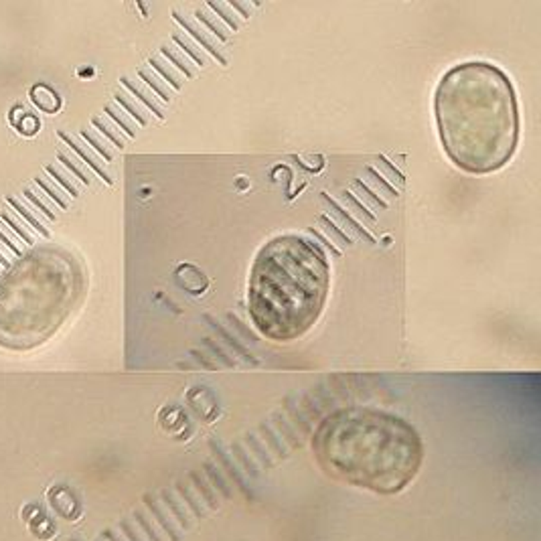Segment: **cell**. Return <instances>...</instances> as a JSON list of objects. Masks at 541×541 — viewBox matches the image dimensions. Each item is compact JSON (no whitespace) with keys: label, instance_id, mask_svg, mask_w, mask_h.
<instances>
[{"label":"cell","instance_id":"13","mask_svg":"<svg viewBox=\"0 0 541 541\" xmlns=\"http://www.w3.org/2000/svg\"><path fill=\"white\" fill-rule=\"evenodd\" d=\"M138 76L144 79V81H146V83H148V85L155 90L158 96L162 97V101H164V104H169V101H171V94H169V92H167V90L160 85V83H158V79H156L155 76H150L146 69H138Z\"/></svg>","mask_w":541,"mask_h":541},{"label":"cell","instance_id":"20","mask_svg":"<svg viewBox=\"0 0 541 541\" xmlns=\"http://www.w3.org/2000/svg\"><path fill=\"white\" fill-rule=\"evenodd\" d=\"M173 41H174V43H176V45H181V47H183V49H185V51H187V53H189V55L193 57V61H195V63H197V65H203V63H205V59H203V55H201V53H197V51H195L193 47H191V45H189L187 41L181 39L178 35H174Z\"/></svg>","mask_w":541,"mask_h":541},{"label":"cell","instance_id":"14","mask_svg":"<svg viewBox=\"0 0 541 541\" xmlns=\"http://www.w3.org/2000/svg\"><path fill=\"white\" fill-rule=\"evenodd\" d=\"M150 65H153L156 71H158V73L162 76V79H164V81H169V83L173 85L174 90H181V79L176 78L173 71H169V69H167V67L162 65V61H160V59L150 57Z\"/></svg>","mask_w":541,"mask_h":541},{"label":"cell","instance_id":"7","mask_svg":"<svg viewBox=\"0 0 541 541\" xmlns=\"http://www.w3.org/2000/svg\"><path fill=\"white\" fill-rule=\"evenodd\" d=\"M2 221H6L8 225H13L15 227V232L19 233V239H22L24 244H29V246H33L35 244V235L33 233H29V223H22L19 219H13L8 213H2Z\"/></svg>","mask_w":541,"mask_h":541},{"label":"cell","instance_id":"15","mask_svg":"<svg viewBox=\"0 0 541 541\" xmlns=\"http://www.w3.org/2000/svg\"><path fill=\"white\" fill-rule=\"evenodd\" d=\"M81 136H83V138H85V140H87V142H90V144H92V146H94L97 153L104 156L106 160H112V153L108 150V144H106V142H101V140H99L97 136L92 134L90 130H81Z\"/></svg>","mask_w":541,"mask_h":541},{"label":"cell","instance_id":"19","mask_svg":"<svg viewBox=\"0 0 541 541\" xmlns=\"http://www.w3.org/2000/svg\"><path fill=\"white\" fill-rule=\"evenodd\" d=\"M24 197H27V199H31V201H33V203H35V205L39 207L41 211L45 213V217H49V221H55V217H57V215L51 211V209H49V207H47V205H45V203H43L39 197L33 193L31 189H24Z\"/></svg>","mask_w":541,"mask_h":541},{"label":"cell","instance_id":"8","mask_svg":"<svg viewBox=\"0 0 541 541\" xmlns=\"http://www.w3.org/2000/svg\"><path fill=\"white\" fill-rule=\"evenodd\" d=\"M8 203H10V205H13V207H15V209H17V211H19L27 221H29V225H33V230H37V232H39L41 235H45V237L49 235V232H47V230H45V227L39 223V219H35V217H33V213L29 211L20 201H17L15 197H8Z\"/></svg>","mask_w":541,"mask_h":541},{"label":"cell","instance_id":"17","mask_svg":"<svg viewBox=\"0 0 541 541\" xmlns=\"http://www.w3.org/2000/svg\"><path fill=\"white\" fill-rule=\"evenodd\" d=\"M57 158H59V160H61V162H63V164H65V167H67V169H69V171H71V173L78 176V178H79V181H81V183H83V185H90V183H92L90 174L83 173V171L79 169L78 164H76V162H73V160L69 158V156H65V155H63V153H59Z\"/></svg>","mask_w":541,"mask_h":541},{"label":"cell","instance_id":"12","mask_svg":"<svg viewBox=\"0 0 541 541\" xmlns=\"http://www.w3.org/2000/svg\"><path fill=\"white\" fill-rule=\"evenodd\" d=\"M162 55H164L167 59H171L174 65H176V67H178V69H181V71H183V73H185L189 79L197 76V73H195V69H191V65H189L187 61H183V59L178 57L169 45H162Z\"/></svg>","mask_w":541,"mask_h":541},{"label":"cell","instance_id":"9","mask_svg":"<svg viewBox=\"0 0 541 541\" xmlns=\"http://www.w3.org/2000/svg\"><path fill=\"white\" fill-rule=\"evenodd\" d=\"M106 114L112 118V120L116 122L118 126H120V128H122V130H124L126 134L130 136V138H134V136H136V128H134V126H132V122H130V120H126V118H124V114H122V112L118 110L116 106H106Z\"/></svg>","mask_w":541,"mask_h":541},{"label":"cell","instance_id":"1","mask_svg":"<svg viewBox=\"0 0 541 541\" xmlns=\"http://www.w3.org/2000/svg\"><path fill=\"white\" fill-rule=\"evenodd\" d=\"M434 116L444 153L466 173H495L517 150V94L495 63L464 61L450 67L434 94Z\"/></svg>","mask_w":541,"mask_h":541},{"label":"cell","instance_id":"24","mask_svg":"<svg viewBox=\"0 0 541 541\" xmlns=\"http://www.w3.org/2000/svg\"><path fill=\"white\" fill-rule=\"evenodd\" d=\"M8 264H10V258H8V253H4V251L0 250V266H2V268H6Z\"/></svg>","mask_w":541,"mask_h":541},{"label":"cell","instance_id":"6","mask_svg":"<svg viewBox=\"0 0 541 541\" xmlns=\"http://www.w3.org/2000/svg\"><path fill=\"white\" fill-rule=\"evenodd\" d=\"M122 83H124V85H126V87H128V90H130V92H132V94H134V96L138 97V99H140V101H142V104H144V106H146V108H148V110H150V112H153L156 118H160V120L164 118V112L158 108V104L155 101V97L148 96L144 90H140L134 81H130L128 78H122Z\"/></svg>","mask_w":541,"mask_h":541},{"label":"cell","instance_id":"4","mask_svg":"<svg viewBox=\"0 0 541 541\" xmlns=\"http://www.w3.org/2000/svg\"><path fill=\"white\" fill-rule=\"evenodd\" d=\"M174 17H176V20H178V22H181V24H183V27H185V29H187V31H189V33L193 35V39L197 41V43H201V45H203V47H205V49H207V51H209L213 57L217 59V61H219L221 65H225V63H227V59H225V57H223V55H221V53H219V49H217V47L213 45L211 41L205 37V33H203V31H199V29L195 27L191 20H187V19H185V17H181V15L176 13V10H174Z\"/></svg>","mask_w":541,"mask_h":541},{"label":"cell","instance_id":"11","mask_svg":"<svg viewBox=\"0 0 541 541\" xmlns=\"http://www.w3.org/2000/svg\"><path fill=\"white\" fill-rule=\"evenodd\" d=\"M35 181H37V187H39L41 191H45V193H47V195H51V197H53V199L57 201V205H59V207H61V209H67L69 201L65 199V193H63V191H59V189H55L53 185H49L47 181H43L41 176H37Z\"/></svg>","mask_w":541,"mask_h":541},{"label":"cell","instance_id":"2","mask_svg":"<svg viewBox=\"0 0 541 541\" xmlns=\"http://www.w3.org/2000/svg\"><path fill=\"white\" fill-rule=\"evenodd\" d=\"M316 464L337 481L377 495H395L424 461V442L407 420L367 406L339 407L312 434Z\"/></svg>","mask_w":541,"mask_h":541},{"label":"cell","instance_id":"16","mask_svg":"<svg viewBox=\"0 0 541 541\" xmlns=\"http://www.w3.org/2000/svg\"><path fill=\"white\" fill-rule=\"evenodd\" d=\"M116 99H118V104H120V106H124V108H126V110H128V112H130V114H132V116L138 120V124H140V126H146V122H148V120H146V116H144V114H142V112L136 108L134 104H130V101H128V97L124 96L122 92H116Z\"/></svg>","mask_w":541,"mask_h":541},{"label":"cell","instance_id":"23","mask_svg":"<svg viewBox=\"0 0 541 541\" xmlns=\"http://www.w3.org/2000/svg\"><path fill=\"white\" fill-rule=\"evenodd\" d=\"M0 241H2L4 246H8V250L13 251L15 255H20V253H22V251H20L19 248H17V246H15V244H13V241H10V239H8V237H6L2 232H0Z\"/></svg>","mask_w":541,"mask_h":541},{"label":"cell","instance_id":"5","mask_svg":"<svg viewBox=\"0 0 541 541\" xmlns=\"http://www.w3.org/2000/svg\"><path fill=\"white\" fill-rule=\"evenodd\" d=\"M59 138H63V140H65V142H67V144H69V146H71V148H73V150H76V153H78V155L81 156V158H83V160H85V162H87V164H90V167H92V169H94V171H96L99 176H101V178H104V181H106V183H108V185H112V183H114V181H112V176H110V174L101 169V164L97 162L96 158L90 155L87 150H83V146H81V144H78V142H76L71 136H67L65 132H59Z\"/></svg>","mask_w":541,"mask_h":541},{"label":"cell","instance_id":"10","mask_svg":"<svg viewBox=\"0 0 541 541\" xmlns=\"http://www.w3.org/2000/svg\"><path fill=\"white\" fill-rule=\"evenodd\" d=\"M45 171H47V173H49V174H53V176L57 178L59 183H61V185L65 187V191L71 195V197H78V187H76V185L71 183V174H67V173L63 174V173H61V171H59L57 167H55V164H47V167H45Z\"/></svg>","mask_w":541,"mask_h":541},{"label":"cell","instance_id":"21","mask_svg":"<svg viewBox=\"0 0 541 541\" xmlns=\"http://www.w3.org/2000/svg\"><path fill=\"white\" fill-rule=\"evenodd\" d=\"M195 15H197V19L201 20V22H205V24H207V27H209V29H211L213 33H215V35H217V37H219V39H221V41L227 39V35H225V31H221V29H219V27H217V24H213V22H209V20H207V17H205V15H203V13H201V10H197V13H195Z\"/></svg>","mask_w":541,"mask_h":541},{"label":"cell","instance_id":"22","mask_svg":"<svg viewBox=\"0 0 541 541\" xmlns=\"http://www.w3.org/2000/svg\"><path fill=\"white\" fill-rule=\"evenodd\" d=\"M209 6H211V8H213V10H215V13H219V15H221V17H223V19L227 20V24H230V27H232L233 31H235V29H237V27H239V24H237V20L233 19V17H230V15H227V13H225V6H221V4H215V2H209Z\"/></svg>","mask_w":541,"mask_h":541},{"label":"cell","instance_id":"3","mask_svg":"<svg viewBox=\"0 0 541 541\" xmlns=\"http://www.w3.org/2000/svg\"><path fill=\"white\" fill-rule=\"evenodd\" d=\"M329 290L330 264L314 241L298 233L272 237L251 264V323L270 341H296L318 323Z\"/></svg>","mask_w":541,"mask_h":541},{"label":"cell","instance_id":"18","mask_svg":"<svg viewBox=\"0 0 541 541\" xmlns=\"http://www.w3.org/2000/svg\"><path fill=\"white\" fill-rule=\"evenodd\" d=\"M92 124H94L96 128H99V130H101L104 134L108 136V138H110V140H112V142L116 144L118 148H124V140H122V138H120V136L116 134V128H110V126H108V124H106L104 120H99V118H94V120H92Z\"/></svg>","mask_w":541,"mask_h":541}]
</instances>
